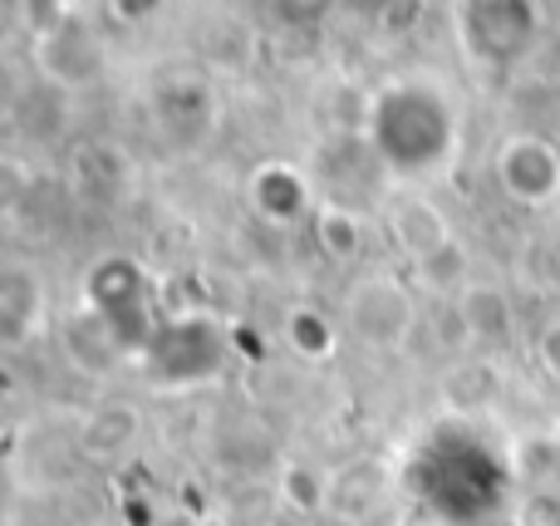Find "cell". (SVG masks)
Returning <instances> with one entry per match:
<instances>
[{
    "mask_svg": "<svg viewBox=\"0 0 560 526\" xmlns=\"http://www.w3.org/2000/svg\"><path fill=\"white\" fill-rule=\"evenodd\" d=\"M349 325H354V335L364 344H374V350H394V344H404L408 325H413V305L404 301L398 285L369 281L364 291H354V301H349Z\"/></svg>",
    "mask_w": 560,
    "mask_h": 526,
    "instance_id": "6da1fadb",
    "label": "cell"
},
{
    "mask_svg": "<svg viewBox=\"0 0 560 526\" xmlns=\"http://www.w3.org/2000/svg\"><path fill=\"white\" fill-rule=\"evenodd\" d=\"M384 498H388V472H384V463L364 458V463H354L345 478H335V498H329V512H335V517H345V522H369L378 507H384Z\"/></svg>",
    "mask_w": 560,
    "mask_h": 526,
    "instance_id": "3957f363",
    "label": "cell"
},
{
    "mask_svg": "<svg viewBox=\"0 0 560 526\" xmlns=\"http://www.w3.org/2000/svg\"><path fill=\"white\" fill-rule=\"evenodd\" d=\"M502 183H506V192L526 197V202H541V197H551L560 187V163L551 148H541V143H516V148L506 143Z\"/></svg>",
    "mask_w": 560,
    "mask_h": 526,
    "instance_id": "7a4b0ae2",
    "label": "cell"
},
{
    "mask_svg": "<svg viewBox=\"0 0 560 526\" xmlns=\"http://www.w3.org/2000/svg\"><path fill=\"white\" fill-rule=\"evenodd\" d=\"M133 439H138V413L128 409V404H104V409H94L84 423V448L94 453V458H114V453H124Z\"/></svg>",
    "mask_w": 560,
    "mask_h": 526,
    "instance_id": "5b68a950",
    "label": "cell"
},
{
    "mask_svg": "<svg viewBox=\"0 0 560 526\" xmlns=\"http://www.w3.org/2000/svg\"><path fill=\"white\" fill-rule=\"evenodd\" d=\"M276 498L285 502L295 517H319L329 512V498H335V478L319 472L315 463H285L276 482Z\"/></svg>",
    "mask_w": 560,
    "mask_h": 526,
    "instance_id": "277c9868",
    "label": "cell"
},
{
    "mask_svg": "<svg viewBox=\"0 0 560 526\" xmlns=\"http://www.w3.org/2000/svg\"><path fill=\"white\" fill-rule=\"evenodd\" d=\"M536 354H541V370L560 384V325H546V335H541V344H536Z\"/></svg>",
    "mask_w": 560,
    "mask_h": 526,
    "instance_id": "52a82bcc",
    "label": "cell"
},
{
    "mask_svg": "<svg viewBox=\"0 0 560 526\" xmlns=\"http://www.w3.org/2000/svg\"><path fill=\"white\" fill-rule=\"evenodd\" d=\"M285 335H290V350L305 354V360H329V354H335V344H339L335 325H329L325 315H315V311L290 315Z\"/></svg>",
    "mask_w": 560,
    "mask_h": 526,
    "instance_id": "8992f818",
    "label": "cell"
}]
</instances>
